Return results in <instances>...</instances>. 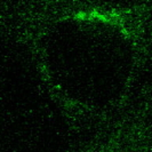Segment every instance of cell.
Wrapping results in <instances>:
<instances>
[{
  "label": "cell",
  "instance_id": "1",
  "mask_svg": "<svg viewBox=\"0 0 152 152\" xmlns=\"http://www.w3.org/2000/svg\"><path fill=\"white\" fill-rule=\"evenodd\" d=\"M75 18L79 21H93V22H101L105 24L120 23V15L115 13H107V12H99V10L79 12L75 15Z\"/></svg>",
  "mask_w": 152,
  "mask_h": 152
}]
</instances>
